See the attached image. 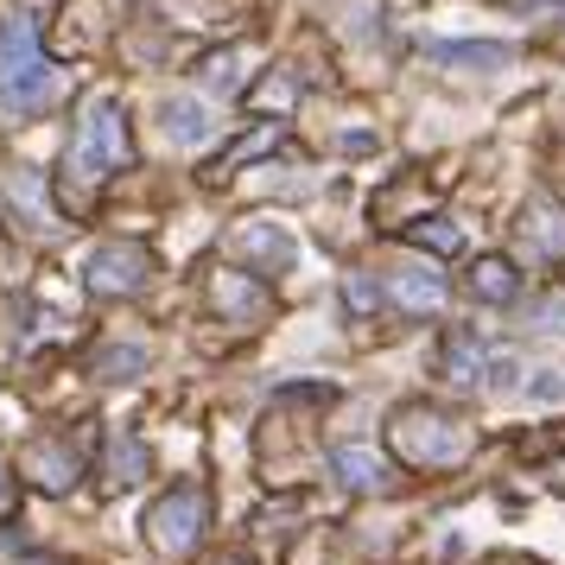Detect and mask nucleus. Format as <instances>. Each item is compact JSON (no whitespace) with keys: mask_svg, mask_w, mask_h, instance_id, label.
<instances>
[{"mask_svg":"<svg viewBox=\"0 0 565 565\" xmlns=\"http://www.w3.org/2000/svg\"><path fill=\"white\" fill-rule=\"evenodd\" d=\"M52 96H57V71L39 45V26L26 13H0V108L7 115H39Z\"/></svg>","mask_w":565,"mask_h":565,"instance_id":"nucleus-1","label":"nucleus"},{"mask_svg":"<svg viewBox=\"0 0 565 565\" xmlns=\"http://www.w3.org/2000/svg\"><path fill=\"white\" fill-rule=\"evenodd\" d=\"M387 445H394L401 463H413V470H451V463L470 458V426H458L451 413L419 407V401H413V407L394 413Z\"/></svg>","mask_w":565,"mask_h":565,"instance_id":"nucleus-2","label":"nucleus"},{"mask_svg":"<svg viewBox=\"0 0 565 565\" xmlns=\"http://www.w3.org/2000/svg\"><path fill=\"white\" fill-rule=\"evenodd\" d=\"M128 159H134L128 108H121V96H96L89 115H83V128H77V147H71V172H77L83 184H103L108 172H121Z\"/></svg>","mask_w":565,"mask_h":565,"instance_id":"nucleus-3","label":"nucleus"},{"mask_svg":"<svg viewBox=\"0 0 565 565\" xmlns=\"http://www.w3.org/2000/svg\"><path fill=\"white\" fill-rule=\"evenodd\" d=\"M210 527V495L204 483H172V495H159L147 509V546L159 559H184Z\"/></svg>","mask_w":565,"mask_h":565,"instance_id":"nucleus-4","label":"nucleus"},{"mask_svg":"<svg viewBox=\"0 0 565 565\" xmlns=\"http://www.w3.org/2000/svg\"><path fill=\"white\" fill-rule=\"evenodd\" d=\"M153 280V255L140 242H103L96 255L83 260V286L96 299H140Z\"/></svg>","mask_w":565,"mask_h":565,"instance_id":"nucleus-5","label":"nucleus"},{"mask_svg":"<svg viewBox=\"0 0 565 565\" xmlns=\"http://www.w3.org/2000/svg\"><path fill=\"white\" fill-rule=\"evenodd\" d=\"M426 64L489 77V71H509L514 64V45H502V39H438V45H426Z\"/></svg>","mask_w":565,"mask_h":565,"instance_id":"nucleus-6","label":"nucleus"},{"mask_svg":"<svg viewBox=\"0 0 565 565\" xmlns=\"http://www.w3.org/2000/svg\"><path fill=\"white\" fill-rule=\"evenodd\" d=\"M235 255L255 260L260 274H286V267L299 260V242L286 235V223H242V230H235Z\"/></svg>","mask_w":565,"mask_h":565,"instance_id":"nucleus-7","label":"nucleus"},{"mask_svg":"<svg viewBox=\"0 0 565 565\" xmlns=\"http://www.w3.org/2000/svg\"><path fill=\"white\" fill-rule=\"evenodd\" d=\"M495 369L483 350V337L470 331V324H458V331H445V343H438V375L445 382H458V387H477Z\"/></svg>","mask_w":565,"mask_h":565,"instance_id":"nucleus-8","label":"nucleus"},{"mask_svg":"<svg viewBox=\"0 0 565 565\" xmlns=\"http://www.w3.org/2000/svg\"><path fill=\"white\" fill-rule=\"evenodd\" d=\"M77 470H83V451L71 445V433L26 445V477L39 489H71V483H77Z\"/></svg>","mask_w":565,"mask_h":565,"instance_id":"nucleus-9","label":"nucleus"},{"mask_svg":"<svg viewBox=\"0 0 565 565\" xmlns=\"http://www.w3.org/2000/svg\"><path fill=\"white\" fill-rule=\"evenodd\" d=\"M514 230H521V242H527L540 260H565V204H553V198H527Z\"/></svg>","mask_w":565,"mask_h":565,"instance_id":"nucleus-10","label":"nucleus"},{"mask_svg":"<svg viewBox=\"0 0 565 565\" xmlns=\"http://www.w3.org/2000/svg\"><path fill=\"white\" fill-rule=\"evenodd\" d=\"M159 128H166V140H172V147H204L210 134H216V108H210L204 96H166V108H159Z\"/></svg>","mask_w":565,"mask_h":565,"instance_id":"nucleus-11","label":"nucleus"},{"mask_svg":"<svg viewBox=\"0 0 565 565\" xmlns=\"http://www.w3.org/2000/svg\"><path fill=\"white\" fill-rule=\"evenodd\" d=\"M394 306L407 318H426V311L445 306V274L433 267H394Z\"/></svg>","mask_w":565,"mask_h":565,"instance_id":"nucleus-12","label":"nucleus"},{"mask_svg":"<svg viewBox=\"0 0 565 565\" xmlns=\"http://www.w3.org/2000/svg\"><path fill=\"white\" fill-rule=\"evenodd\" d=\"M470 299H483V306H514V299H521L514 260L509 255H477V267H470Z\"/></svg>","mask_w":565,"mask_h":565,"instance_id":"nucleus-13","label":"nucleus"},{"mask_svg":"<svg viewBox=\"0 0 565 565\" xmlns=\"http://www.w3.org/2000/svg\"><path fill=\"white\" fill-rule=\"evenodd\" d=\"M210 299H216V311L235 318V324H260V311H267V292L248 286L242 274H216V280H210Z\"/></svg>","mask_w":565,"mask_h":565,"instance_id":"nucleus-14","label":"nucleus"},{"mask_svg":"<svg viewBox=\"0 0 565 565\" xmlns=\"http://www.w3.org/2000/svg\"><path fill=\"white\" fill-rule=\"evenodd\" d=\"M331 470H337L350 489H387V463L375 458L369 445H337V451H331Z\"/></svg>","mask_w":565,"mask_h":565,"instance_id":"nucleus-15","label":"nucleus"},{"mask_svg":"<svg viewBox=\"0 0 565 565\" xmlns=\"http://www.w3.org/2000/svg\"><path fill=\"white\" fill-rule=\"evenodd\" d=\"M242 64H248V52H242V45H230V52H210L204 57V89H210V96H242V89H248Z\"/></svg>","mask_w":565,"mask_h":565,"instance_id":"nucleus-16","label":"nucleus"},{"mask_svg":"<svg viewBox=\"0 0 565 565\" xmlns=\"http://www.w3.org/2000/svg\"><path fill=\"white\" fill-rule=\"evenodd\" d=\"M407 242L413 248H426V255H458L463 248V230L451 216H413L407 223Z\"/></svg>","mask_w":565,"mask_h":565,"instance_id":"nucleus-17","label":"nucleus"},{"mask_svg":"<svg viewBox=\"0 0 565 565\" xmlns=\"http://www.w3.org/2000/svg\"><path fill=\"white\" fill-rule=\"evenodd\" d=\"M147 369V350L140 343H108L103 356H96V382H134Z\"/></svg>","mask_w":565,"mask_h":565,"instance_id":"nucleus-18","label":"nucleus"},{"mask_svg":"<svg viewBox=\"0 0 565 565\" xmlns=\"http://www.w3.org/2000/svg\"><path fill=\"white\" fill-rule=\"evenodd\" d=\"M343 299H350V311H356V318H369V311H382V286H375V274H369V267H356V274H343Z\"/></svg>","mask_w":565,"mask_h":565,"instance_id":"nucleus-19","label":"nucleus"},{"mask_svg":"<svg viewBox=\"0 0 565 565\" xmlns=\"http://www.w3.org/2000/svg\"><path fill=\"white\" fill-rule=\"evenodd\" d=\"M108 458H115V483H140V470H147V445L140 438H115Z\"/></svg>","mask_w":565,"mask_h":565,"instance_id":"nucleus-20","label":"nucleus"},{"mask_svg":"<svg viewBox=\"0 0 565 565\" xmlns=\"http://www.w3.org/2000/svg\"><path fill=\"white\" fill-rule=\"evenodd\" d=\"M274 140H280V121H267V128H260V134H248V140H242V147H235L230 159H223V166H210V179H223V172H235V166H242V159L267 153V147H274Z\"/></svg>","mask_w":565,"mask_h":565,"instance_id":"nucleus-21","label":"nucleus"},{"mask_svg":"<svg viewBox=\"0 0 565 565\" xmlns=\"http://www.w3.org/2000/svg\"><path fill=\"white\" fill-rule=\"evenodd\" d=\"M534 331H565V292H553V299L534 306Z\"/></svg>","mask_w":565,"mask_h":565,"instance_id":"nucleus-22","label":"nucleus"},{"mask_svg":"<svg viewBox=\"0 0 565 565\" xmlns=\"http://www.w3.org/2000/svg\"><path fill=\"white\" fill-rule=\"evenodd\" d=\"M527 394H534V401H565V382L553 375V369H546V375H540V382L527 387Z\"/></svg>","mask_w":565,"mask_h":565,"instance_id":"nucleus-23","label":"nucleus"},{"mask_svg":"<svg viewBox=\"0 0 565 565\" xmlns=\"http://www.w3.org/2000/svg\"><path fill=\"white\" fill-rule=\"evenodd\" d=\"M489 387H514V362H509V356H502L495 369H489Z\"/></svg>","mask_w":565,"mask_h":565,"instance_id":"nucleus-24","label":"nucleus"},{"mask_svg":"<svg viewBox=\"0 0 565 565\" xmlns=\"http://www.w3.org/2000/svg\"><path fill=\"white\" fill-rule=\"evenodd\" d=\"M0 502H7V463H0Z\"/></svg>","mask_w":565,"mask_h":565,"instance_id":"nucleus-25","label":"nucleus"},{"mask_svg":"<svg viewBox=\"0 0 565 565\" xmlns=\"http://www.w3.org/2000/svg\"><path fill=\"white\" fill-rule=\"evenodd\" d=\"M216 565H242V559H216Z\"/></svg>","mask_w":565,"mask_h":565,"instance_id":"nucleus-26","label":"nucleus"}]
</instances>
